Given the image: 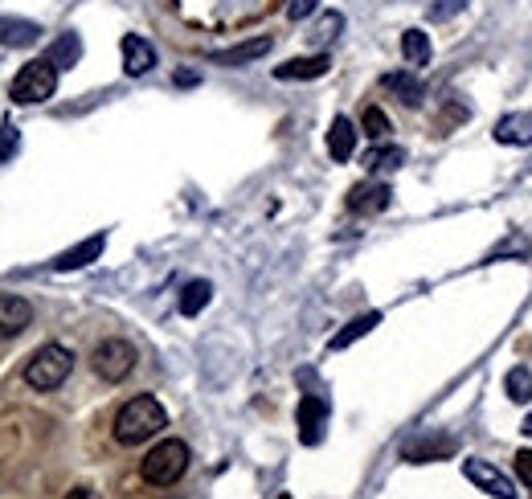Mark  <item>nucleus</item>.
<instances>
[{"mask_svg": "<svg viewBox=\"0 0 532 499\" xmlns=\"http://www.w3.org/2000/svg\"><path fill=\"white\" fill-rule=\"evenodd\" d=\"M508 397L512 401H528L532 397V373L528 369H512L508 373Z\"/></svg>", "mask_w": 532, "mask_h": 499, "instance_id": "25", "label": "nucleus"}, {"mask_svg": "<svg viewBox=\"0 0 532 499\" xmlns=\"http://www.w3.org/2000/svg\"><path fill=\"white\" fill-rule=\"evenodd\" d=\"M21 148V131L17 127H0V164H9Z\"/></svg>", "mask_w": 532, "mask_h": 499, "instance_id": "26", "label": "nucleus"}, {"mask_svg": "<svg viewBox=\"0 0 532 499\" xmlns=\"http://www.w3.org/2000/svg\"><path fill=\"white\" fill-rule=\"evenodd\" d=\"M189 459L193 455H189V446L181 438H164V442H156L148 455H144L140 475L152 487H172V483H181V475L189 471Z\"/></svg>", "mask_w": 532, "mask_h": 499, "instance_id": "3", "label": "nucleus"}, {"mask_svg": "<svg viewBox=\"0 0 532 499\" xmlns=\"http://www.w3.org/2000/svg\"><path fill=\"white\" fill-rule=\"evenodd\" d=\"M500 144H532V115H508L496 123Z\"/></svg>", "mask_w": 532, "mask_h": 499, "instance_id": "19", "label": "nucleus"}, {"mask_svg": "<svg viewBox=\"0 0 532 499\" xmlns=\"http://www.w3.org/2000/svg\"><path fill=\"white\" fill-rule=\"evenodd\" d=\"M70 373H74V352L66 344H41L25 360V385L37 393H50V389L66 385Z\"/></svg>", "mask_w": 532, "mask_h": 499, "instance_id": "2", "label": "nucleus"}, {"mask_svg": "<svg viewBox=\"0 0 532 499\" xmlns=\"http://www.w3.org/2000/svg\"><path fill=\"white\" fill-rule=\"evenodd\" d=\"M41 37V25L21 21V17H0V45H13V50H25Z\"/></svg>", "mask_w": 532, "mask_h": 499, "instance_id": "16", "label": "nucleus"}, {"mask_svg": "<svg viewBox=\"0 0 532 499\" xmlns=\"http://www.w3.org/2000/svg\"><path fill=\"white\" fill-rule=\"evenodd\" d=\"M152 66H156L152 41H144L140 33H127V37H123V70H127L131 78H144Z\"/></svg>", "mask_w": 532, "mask_h": 499, "instance_id": "10", "label": "nucleus"}, {"mask_svg": "<svg viewBox=\"0 0 532 499\" xmlns=\"http://www.w3.org/2000/svg\"><path fill=\"white\" fill-rule=\"evenodd\" d=\"M381 86L389 90V95H393L397 103H406V107H418V103H422V95H426V86L418 82V74H406V70L385 74V78H381Z\"/></svg>", "mask_w": 532, "mask_h": 499, "instance_id": "13", "label": "nucleus"}, {"mask_svg": "<svg viewBox=\"0 0 532 499\" xmlns=\"http://www.w3.org/2000/svg\"><path fill=\"white\" fill-rule=\"evenodd\" d=\"M324 422H328L324 397H312V393H307V397L299 401V438H303V446H316V442L324 438Z\"/></svg>", "mask_w": 532, "mask_h": 499, "instance_id": "8", "label": "nucleus"}, {"mask_svg": "<svg viewBox=\"0 0 532 499\" xmlns=\"http://www.w3.org/2000/svg\"><path fill=\"white\" fill-rule=\"evenodd\" d=\"M352 148H357V127H352V119L336 115L332 119V131H328V156L336 164H344V160H352Z\"/></svg>", "mask_w": 532, "mask_h": 499, "instance_id": "14", "label": "nucleus"}, {"mask_svg": "<svg viewBox=\"0 0 532 499\" xmlns=\"http://www.w3.org/2000/svg\"><path fill=\"white\" fill-rule=\"evenodd\" d=\"M516 475L532 487V450H516Z\"/></svg>", "mask_w": 532, "mask_h": 499, "instance_id": "29", "label": "nucleus"}, {"mask_svg": "<svg viewBox=\"0 0 532 499\" xmlns=\"http://www.w3.org/2000/svg\"><path fill=\"white\" fill-rule=\"evenodd\" d=\"M463 475L475 483V487H483L487 495H496V499H516V487L492 467V463H479V459H467L463 463Z\"/></svg>", "mask_w": 532, "mask_h": 499, "instance_id": "9", "label": "nucleus"}, {"mask_svg": "<svg viewBox=\"0 0 532 499\" xmlns=\"http://www.w3.org/2000/svg\"><path fill=\"white\" fill-rule=\"evenodd\" d=\"M455 450H459L455 438H418L406 446V459L410 463H434V459H451Z\"/></svg>", "mask_w": 532, "mask_h": 499, "instance_id": "15", "label": "nucleus"}, {"mask_svg": "<svg viewBox=\"0 0 532 499\" xmlns=\"http://www.w3.org/2000/svg\"><path fill=\"white\" fill-rule=\"evenodd\" d=\"M389 197H393V189H389V185H377V180H365V185H357V189L348 193V209H352V213H365V217H373V213L389 209Z\"/></svg>", "mask_w": 532, "mask_h": 499, "instance_id": "11", "label": "nucleus"}, {"mask_svg": "<svg viewBox=\"0 0 532 499\" xmlns=\"http://www.w3.org/2000/svg\"><path fill=\"white\" fill-rule=\"evenodd\" d=\"M271 50H275L271 37H250V41H242V45H230V50H217L209 62H213V66H226V70H238V66H250V62H258V58H266Z\"/></svg>", "mask_w": 532, "mask_h": 499, "instance_id": "6", "label": "nucleus"}, {"mask_svg": "<svg viewBox=\"0 0 532 499\" xmlns=\"http://www.w3.org/2000/svg\"><path fill=\"white\" fill-rule=\"evenodd\" d=\"M524 434H532V414H528V418H524Z\"/></svg>", "mask_w": 532, "mask_h": 499, "instance_id": "32", "label": "nucleus"}, {"mask_svg": "<svg viewBox=\"0 0 532 499\" xmlns=\"http://www.w3.org/2000/svg\"><path fill=\"white\" fill-rule=\"evenodd\" d=\"M209 299H213L209 279H193V283L181 291V315H201V311L209 307Z\"/></svg>", "mask_w": 532, "mask_h": 499, "instance_id": "22", "label": "nucleus"}, {"mask_svg": "<svg viewBox=\"0 0 532 499\" xmlns=\"http://www.w3.org/2000/svg\"><path fill=\"white\" fill-rule=\"evenodd\" d=\"M66 499H99V491H95V487H74Z\"/></svg>", "mask_w": 532, "mask_h": 499, "instance_id": "31", "label": "nucleus"}, {"mask_svg": "<svg viewBox=\"0 0 532 499\" xmlns=\"http://www.w3.org/2000/svg\"><path fill=\"white\" fill-rule=\"evenodd\" d=\"M78 54H82V41H78V33H62L50 50H46V58L58 66V70H70V66H78Z\"/></svg>", "mask_w": 532, "mask_h": 499, "instance_id": "21", "label": "nucleus"}, {"mask_svg": "<svg viewBox=\"0 0 532 499\" xmlns=\"http://www.w3.org/2000/svg\"><path fill=\"white\" fill-rule=\"evenodd\" d=\"M33 324V303L21 295H0V340H17Z\"/></svg>", "mask_w": 532, "mask_h": 499, "instance_id": "7", "label": "nucleus"}, {"mask_svg": "<svg viewBox=\"0 0 532 499\" xmlns=\"http://www.w3.org/2000/svg\"><path fill=\"white\" fill-rule=\"evenodd\" d=\"M336 29H344V17H340V13H328V17H324V29L312 33V37H316V41H328V37H336Z\"/></svg>", "mask_w": 532, "mask_h": 499, "instance_id": "28", "label": "nucleus"}, {"mask_svg": "<svg viewBox=\"0 0 532 499\" xmlns=\"http://www.w3.org/2000/svg\"><path fill=\"white\" fill-rule=\"evenodd\" d=\"M459 9H463V0H451V5H434L430 17H434V21H447V17H455Z\"/></svg>", "mask_w": 532, "mask_h": 499, "instance_id": "30", "label": "nucleus"}, {"mask_svg": "<svg viewBox=\"0 0 532 499\" xmlns=\"http://www.w3.org/2000/svg\"><path fill=\"white\" fill-rule=\"evenodd\" d=\"M402 160H406V152L397 148V144H385V148L377 144V148L365 156V168H369V172H377V168H397Z\"/></svg>", "mask_w": 532, "mask_h": 499, "instance_id": "23", "label": "nucleus"}, {"mask_svg": "<svg viewBox=\"0 0 532 499\" xmlns=\"http://www.w3.org/2000/svg\"><path fill=\"white\" fill-rule=\"evenodd\" d=\"M91 369L103 377V381H123V377H131V369H136V348H131L127 340H119V336H111V340H103L95 352H91Z\"/></svg>", "mask_w": 532, "mask_h": 499, "instance_id": "5", "label": "nucleus"}, {"mask_svg": "<svg viewBox=\"0 0 532 499\" xmlns=\"http://www.w3.org/2000/svg\"><path fill=\"white\" fill-rule=\"evenodd\" d=\"M430 54H434V50H430V37H426L422 29H406V33H402V58H406V66L418 70V66L430 62Z\"/></svg>", "mask_w": 532, "mask_h": 499, "instance_id": "20", "label": "nucleus"}, {"mask_svg": "<svg viewBox=\"0 0 532 499\" xmlns=\"http://www.w3.org/2000/svg\"><path fill=\"white\" fill-rule=\"evenodd\" d=\"M377 324H381V315H377V311H369V315H357V320H352V324H344V332H336V336L328 340V348H332V352H340V348H348L352 340L369 336Z\"/></svg>", "mask_w": 532, "mask_h": 499, "instance_id": "18", "label": "nucleus"}, {"mask_svg": "<svg viewBox=\"0 0 532 499\" xmlns=\"http://www.w3.org/2000/svg\"><path fill=\"white\" fill-rule=\"evenodd\" d=\"M316 9H320V0H287V17H291V21L312 17Z\"/></svg>", "mask_w": 532, "mask_h": 499, "instance_id": "27", "label": "nucleus"}, {"mask_svg": "<svg viewBox=\"0 0 532 499\" xmlns=\"http://www.w3.org/2000/svg\"><path fill=\"white\" fill-rule=\"evenodd\" d=\"M54 90H58V66L50 58H33L21 66V74L13 78V103L21 107H33V103H46L54 99Z\"/></svg>", "mask_w": 532, "mask_h": 499, "instance_id": "4", "label": "nucleus"}, {"mask_svg": "<svg viewBox=\"0 0 532 499\" xmlns=\"http://www.w3.org/2000/svg\"><path fill=\"white\" fill-rule=\"evenodd\" d=\"M361 127H365V135H369V140H377V144H381L385 135L393 131V127H389V115H385L381 107H365V115H361Z\"/></svg>", "mask_w": 532, "mask_h": 499, "instance_id": "24", "label": "nucleus"}, {"mask_svg": "<svg viewBox=\"0 0 532 499\" xmlns=\"http://www.w3.org/2000/svg\"><path fill=\"white\" fill-rule=\"evenodd\" d=\"M164 426H168L164 405L152 393H140V397H131L123 410L115 414V442L119 446H140V442L156 438Z\"/></svg>", "mask_w": 532, "mask_h": 499, "instance_id": "1", "label": "nucleus"}, {"mask_svg": "<svg viewBox=\"0 0 532 499\" xmlns=\"http://www.w3.org/2000/svg\"><path fill=\"white\" fill-rule=\"evenodd\" d=\"M332 70L328 54H312V58H291L287 66H275V78L283 82H307V78H324Z\"/></svg>", "mask_w": 532, "mask_h": 499, "instance_id": "12", "label": "nucleus"}, {"mask_svg": "<svg viewBox=\"0 0 532 499\" xmlns=\"http://www.w3.org/2000/svg\"><path fill=\"white\" fill-rule=\"evenodd\" d=\"M103 246H107V238H103V234H95V238H86L82 246L66 250V254H62L54 266H58V270H78V266H91V262L103 254Z\"/></svg>", "mask_w": 532, "mask_h": 499, "instance_id": "17", "label": "nucleus"}, {"mask_svg": "<svg viewBox=\"0 0 532 499\" xmlns=\"http://www.w3.org/2000/svg\"><path fill=\"white\" fill-rule=\"evenodd\" d=\"M279 499H291V495H279Z\"/></svg>", "mask_w": 532, "mask_h": 499, "instance_id": "33", "label": "nucleus"}]
</instances>
